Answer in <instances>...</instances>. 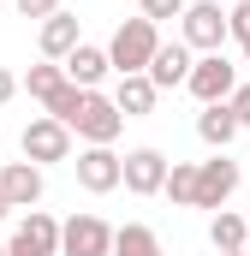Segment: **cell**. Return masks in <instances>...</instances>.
Returning a JSON list of instances; mask_svg holds the SVG:
<instances>
[{"instance_id": "cell-1", "label": "cell", "mask_w": 250, "mask_h": 256, "mask_svg": "<svg viewBox=\"0 0 250 256\" xmlns=\"http://www.w3.org/2000/svg\"><path fill=\"white\" fill-rule=\"evenodd\" d=\"M161 54V30H155V18H125L120 30H114V42H108V60L120 78L131 72H149V60Z\"/></svg>"}, {"instance_id": "cell-2", "label": "cell", "mask_w": 250, "mask_h": 256, "mask_svg": "<svg viewBox=\"0 0 250 256\" xmlns=\"http://www.w3.org/2000/svg\"><path fill=\"white\" fill-rule=\"evenodd\" d=\"M179 36H185L196 54H220L226 36H232V18L220 12V0H190L185 18H179Z\"/></svg>"}, {"instance_id": "cell-3", "label": "cell", "mask_w": 250, "mask_h": 256, "mask_svg": "<svg viewBox=\"0 0 250 256\" xmlns=\"http://www.w3.org/2000/svg\"><path fill=\"white\" fill-rule=\"evenodd\" d=\"M72 131H78L84 143H108V149H114V137L125 131L120 102H114V96H102V90H90V96H84V108L72 114Z\"/></svg>"}, {"instance_id": "cell-4", "label": "cell", "mask_w": 250, "mask_h": 256, "mask_svg": "<svg viewBox=\"0 0 250 256\" xmlns=\"http://www.w3.org/2000/svg\"><path fill=\"white\" fill-rule=\"evenodd\" d=\"M18 149H24V161H36V167H48V161H72V126L54 120V114H42V120L24 126Z\"/></svg>"}, {"instance_id": "cell-5", "label": "cell", "mask_w": 250, "mask_h": 256, "mask_svg": "<svg viewBox=\"0 0 250 256\" xmlns=\"http://www.w3.org/2000/svg\"><path fill=\"white\" fill-rule=\"evenodd\" d=\"M72 167H78V185H84L90 196H108V191H120V185H125V155H114L108 143H90Z\"/></svg>"}, {"instance_id": "cell-6", "label": "cell", "mask_w": 250, "mask_h": 256, "mask_svg": "<svg viewBox=\"0 0 250 256\" xmlns=\"http://www.w3.org/2000/svg\"><path fill=\"white\" fill-rule=\"evenodd\" d=\"M114 232L102 214H72L60 226V256H114Z\"/></svg>"}, {"instance_id": "cell-7", "label": "cell", "mask_w": 250, "mask_h": 256, "mask_svg": "<svg viewBox=\"0 0 250 256\" xmlns=\"http://www.w3.org/2000/svg\"><path fill=\"white\" fill-rule=\"evenodd\" d=\"M238 191V161L226 149H214V161H196V208H226V196Z\"/></svg>"}, {"instance_id": "cell-8", "label": "cell", "mask_w": 250, "mask_h": 256, "mask_svg": "<svg viewBox=\"0 0 250 256\" xmlns=\"http://www.w3.org/2000/svg\"><path fill=\"white\" fill-rule=\"evenodd\" d=\"M190 96L208 108V102H226L232 90H238V66L226 60V54H202V60L190 66V84H185Z\"/></svg>"}, {"instance_id": "cell-9", "label": "cell", "mask_w": 250, "mask_h": 256, "mask_svg": "<svg viewBox=\"0 0 250 256\" xmlns=\"http://www.w3.org/2000/svg\"><path fill=\"white\" fill-rule=\"evenodd\" d=\"M60 226H66V220L42 214V208H30V214L18 220V232H12L6 250H12V256H60Z\"/></svg>"}, {"instance_id": "cell-10", "label": "cell", "mask_w": 250, "mask_h": 256, "mask_svg": "<svg viewBox=\"0 0 250 256\" xmlns=\"http://www.w3.org/2000/svg\"><path fill=\"white\" fill-rule=\"evenodd\" d=\"M167 173H173V161L161 149H131L125 155V191L131 196H161L167 191Z\"/></svg>"}, {"instance_id": "cell-11", "label": "cell", "mask_w": 250, "mask_h": 256, "mask_svg": "<svg viewBox=\"0 0 250 256\" xmlns=\"http://www.w3.org/2000/svg\"><path fill=\"white\" fill-rule=\"evenodd\" d=\"M42 191H48V179H42L36 161H6V167H0V196H6L12 208H36Z\"/></svg>"}, {"instance_id": "cell-12", "label": "cell", "mask_w": 250, "mask_h": 256, "mask_svg": "<svg viewBox=\"0 0 250 256\" xmlns=\"http://www.w3.org/2000/svg\"><path fill=\"white\" fill-rule=\"evenodd\" d=\"M190 54H196V48H190L185 36H179V42H161V54H155V60H149V84H155V90H179V84H190Z\"/></svg>"}, {"instance_id": "cell-13", "label": "cell", "mask_w": 250, "mask_h": 256, "mask_svg": "<svg viewBox=\"0 0 250 256\" xmlns=\"http://www.w3.org/2000/svg\"><path fill=\"white\" fill-rule=\"evenodd\" d=\"M238 131H244V126H238V114H232V102H208V108L196 114V137H202L208 149H226V143H232Z\"/></svg>"}, {"instance_id": "cell-14", "label": "cell", "mask_w": 250, "mask_h": 256, "mask_svg": "<svg viewBox=\"0 0 250 256\" xmlns=\"http://www.w3.org/2000/svg\"><path fill=\"white\" fill-rule=\"evenodd\" d=\"M72 48H84V36H78V18L72 12H54V18H42V60H72Z\"/></svg>"}, {"instance_id": "cell-15", "label": "cell", "mask_w": 250, "mask_h": 256, "mask_svg": "<svg viewBox=\"0 0 250 256\" xmlns=\"http://www.w3.org/2000/svg\"><path fill=\"white\" fill-rule=\"evenodd\" d=\"M108 72H114V60H108V48H96V42L72 48V60H66V78H72L78 90H96V84H102Z\"/></svg>"}, {"instance_id": "cell-16", "label": "cell", "mask_w": 250, "mask_h": 256, "mask_svg": "<svg viewBox=\"0 0 250 256\" xmlns=\"http://www.w3.org/2000/svg\"><path fill=\"white\" fill-rule=\"evenodd\" d=\"M155 84H149V72H131V78H120V90H114V102H120L125 120H143V114H155Z\"/></svg>"}, {"instance_id": "cell-17", "label": "cell", "mask_w": 250, "mask_h": 256, "mask_svg": "<svg viewBox=\"0 0 250 256\" xmlns=\"http://www.w3.org/2000/svg\"><path fill=\"white\" fill-rule=\"evenodd\" d=\"M208 244H214L220 256H232V250H244V244H250V226L232 214V208H220V214L208 220Z\"/></svg>"}, {"instance_id": "cell-18", "label": "cell", "mask_w": 250, "mask_h": 256, "mask_svg": "<svg viewBox=\"0 0 250 256\" xmlns=\"http://www.w3.org/2000/svg\"><path fill=\"white\" fill-rule=\"evenodd\" d=\"M66 84H72V78H66V66H60V60H42V66H30V72H24V90H30V96H36L42 108H48V102L60 96Z\"/></svg>"}, {"instance_id": "cell-19", "label": "cell", "mask_w": 250, "mask_h": 256, "mask_svg": "<svg viewBox=\"0 0 250 256\" xmlns=\"http://www.w3.org/2000/svg\"><path fill=\"white\" fill-rule=\"evenodd\" d=\"M114 256H161V238H155V226H143V220H131L114 232Z\"/></svg>"}, {"instance_id": "cell-20", "label": "cell", "mask_w": 250, "mask_h": 256, "mask_svg": "<svg viewBox=\"0 0 250 256\" xmlns=\"http://www.w3.org/2000/svg\"><path fill=\"white\" fill-rule=\"evenodd\" d=\"M161 196H173V202H190V208H196V161H173L167 191H161Z\"/></svg>"}, {"instance_id": "cell-21", "label": "cell", "mask_w": 250, "mask_h": 256, "mask_svg": "<svg viewBox=\"0 0 250 256\" xmlns=\"http://www.w3.org/2000/svg\"><path fill=\"white\" fill-rule=\"evenodd\" d=\"M226 18H232V42L244 48V60H250V0H238V6H226Z\"/></svg>"}, {"instance_id": "cell-22", "label": "cell", "mask_w": 250, "mask_h": 256, "mask_svg": "<svg viewBox=\"0 0 250 256\" xmlns=\"http://www.w3.org/2000/svg\"><path fill=\"white\" fill-rule=\"evenodd\" d=\"M185 6L190 0H143V18H155V24L161 18H185Z\"/></svg>"}, {"instance_id": "cell-23", "label": "cell", "mask_w": 250, "mask_h": 256, "mask_svg": "<svg viewBox=\"0 0 250 256\" xmlns=\"http://www.w3.org/2000/svg\"><path fill=\"white\" fill-rule=\"evenodd\" d=\"M12 6H18L24 18H54V12H60V0H12Z\"/></svg>"}, {"instance_id": "cell-24", "label": "cell", "mask_w": 250, "mask_h": 256, "mask_svg": "<svg viewBox=\"0 0 250 256\" xmlns=\"http://www.w3.org/2000/svg\"><path fill=\"white\" fill-rule=\"evenodd\" d=\"M226 102H232V114H238V126H250V84H238V90H232Z\"/></svg>"}, {"instance_id": "cell-25", "label": "cell", "mask_w": 250, "mask_h": 256, "mask_svg": "<svg viewBox=\"0 0 250 256\" xmlns=\"http://www.w3.org/2000/svg\"><path fill=\"white\" fill-rule=\"evenodd\" d=\"M18 90H24V78H12V72H6V66H0V108H6V102H12V96H18Z\"/></svg>"}, {"instance_id": "cell-26", "label": "cell", "mask_w": 250, "mask_h": 256, "mask_svg": "<svg viewBox=\"0 0 250 256\" xmlns=\"http://www.w3.org/2000/svg\"><path fill=\"white\" fill-rule=\"evenodd\" d=\"M6 214H12V202H6V196H0V220H6Z\"/></svg>"}, {"instance_id": "cell-27", "label": "cell", "mask_w": 250, "mask_h": 256, "mask_svg": "<svg viewBox=\"0 0 250 256\" xmlns=\"http://www.w3.org/2000/svg\"><path fill=\"white\" fill-rule=\"evenodd\" d=\"M0 256H12V250H6V244H0Z\"/></svg>"}, {"instance_id": "cell-28", "label": "cell", "mask_w": 250, "mask_h": 256, "mask_svg": "<svg viewBox=\"0 0 250 256\" xmlns=\"http://www.w3.org/2000/svg\"><path fill=\"white\" fill-rule=\"evenodd\" d=\"M232 256H244V250H232Z\"/></svg>"}, {"instance_id": "cell-29", "label": "cell", "mask_w": 250, "mask_h": 256, "mask_svg": "<svg viewBox=\"0 0 250 256\" xmlns=\"http://www.w3.org/2000/svg\"><path fill=\"white\" fill-rule=\"evenodd\" d=\"M244 256H250V244H244Z\"/></svg>"}]
</instances>
